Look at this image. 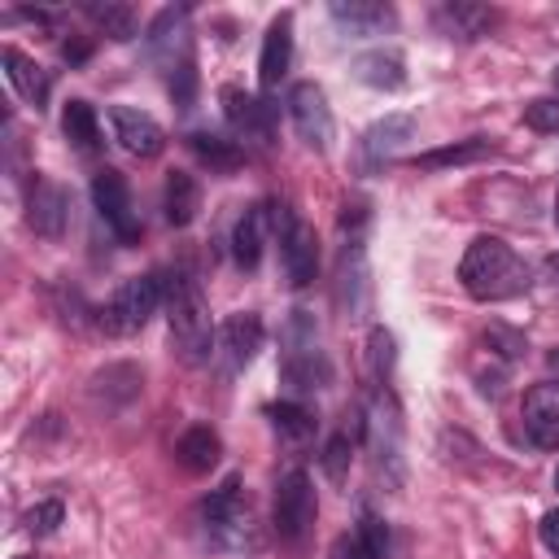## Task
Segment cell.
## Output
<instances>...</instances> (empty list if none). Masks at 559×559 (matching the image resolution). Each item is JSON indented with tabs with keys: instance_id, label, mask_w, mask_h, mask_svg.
<instances>
[{
	"instance_id": "6da1fadb",
	"label": "cell",
	"mask_w": 559,
	"mask_h": 559,
	"mask_svg": "<svg viewBox=\"0 0 559 559\" xmlns=\"http://www.w3.org/2000/svg\"><path fill=\"white\" fill-rule=\"evenodd\" d=\"M459 280L476 301H507V297L528 293L533 284L524 258L502 236H476L459 262Z\"/></svg>"
},
{
	"instance_id": "7a4b0ae2",
	"label": "cell",
	"mask_w": 559,
	"mask_h": 559,
	"mask_svg": "<svg viewBox=\"0 0 559 559\" xmlns=\"http://www.w3.org/2000/svg\"><path fill=\"white\" fill-rule=\"evenodd\" d=\"M166 323H170L175 354L188 367H205L214 354V323H210V306H205L197 280H188V275L166 280Z\"/></svg>"
},
{
	"instance_id": "3957f363",
	"label": "cell",
	"mask_w": 559,
	"mask_h": 559,
	"mask_svg": "<svg viewBox=\"0 0 559 559\" xmlns=\"http://www.w3.org/2000/svg\"><path fill=\"white\" fill-rule=\"evenodd\" d=\"M162 301H166V280L162 275H135V280L118 284V293L96 310V323L109 336H135L157 314Z\"/></svg>"
},
{
	"instance_id": "277c9868",
	"label": "cell",
	"mask_w": 559,
	"mask_h": 559,
	"mask_svg": "<svg viewBox=\"0 0 559 559\" xmlns=\"http://www.w3.org/2000/svg\"><path fill=\"white\" fill-rule=\"evenodd\" d=\"M271 223L280 231V262H284V275L293 288H306L319 271V240H314V227L301 223L288 205H271Z\"/></svg>"
},
{
	"instance_id": "5b68a950",
	"label": "cell",
	"mask_w": 559,
	"mask_h": 559,
	"mask_svg": "<svg viewBox=\"0 0 559 559\" xmlns=\"http://www.w3.org/2000/svg\"><path fill=\"white\" fill-rule=\"evenodd\" d=\"M201 515H205V528L218 546H249L253 533H249V502H245V489H240V476H227L205 502H201Z\"/></svg>"
},
{
	"instance_id": "8992f818",
	"label": "cell",
	"mask_w": 559,
	"mask_h": 559,
	"mask_svg": "<svg viewBox=\"0 0 559 559\" xmlns=\"http://www.w3.org/2000/svg\"><path fill=\"white\" fill-rule=\"evenodd\" d=\"M314 515H319V502H314L310 476L301 467L284 472L280 485H275V533H280V542H293L297 546L310 533Z\"/></svg>"
},
{
	"instance_id": "52a82bcc",
	"label": "cell",
	"mask_w": 559,
	"mask_h": 559,
	"mask_svg": "<svg viewBox=\"0 0 559 559\" xmlns=\"http://www.w3.org/2000/svg\"><path fill=\"white\" fill-rule=\"evenodd\" d=\"M92 201H96V210H100V218L114 227V236L122 240V245H135L140 240V214H135V201H131V188H127V179L118 175V170H96V179H92Z\"/></svg>"
},
{
	"instance_id": "ba28073f",
	"label": "cell",
	"mask_w": 559,
	"mask_h": 559,
	"mask_svg": "<svg viewBox=\"0 0 559 559\" xmlns=\"http://www.w3.org/2000/svg\"><path fill=\"white\" fill-rule=\"evenodd\" d=\"M288 118L314 153L332 148V109H328V96L319 83H293L288 87Z\"/></svg>"
},
{
	"instance_id": "9c48e42d",
	"label": "cell",
	"mask_w": 559,
	"mask_h": 559,
	"mask_svg": "<svg viewBox=\"0 0 559 559\" xmlns=\"http://www.w3.org/2000/svg\"><path fill=\"white\" fill-rule=\"evenodd\" d=\"M144 44H148V57H153V61H157L166 74H175L179 66H188V61H192L188 9H183V4H179V9H162V13L153 17V26H148Z\"/></svg>"
},
{
	"instance_id": "30bf717a",
	"label": "cell",
	"mask_w": 559,
	"mask_h": 559,
	"mask_svg": "<svg viewBox=\"0 0 559 559\" xmlns=\"http://www.w3.org/2000/svg\"><path fill=\"white\" fill-rule=\"evenodd\" d=\"M362 428H367V441H371L376 463H380V467L389 463L393 476H397V467H402V415H397V402L389 397V389L371 397Z\"/></svg>"
},
{
	"instance_id": "8fae6325",
	"label": "cell",
	"mask_w": 559,
	"mask_h": 559,
	"mask_svg": "<svg viewBox=\"0 0 559 559\" xmlns=\"http://www.w3.org/2000/svg\"><path fill=\"white\" fill-rule=\"evenodd\" d=\"M218 100H223V114H227V122H231V131H236L240 140L271 144V105H266L262 96H253V92L227 83V87L218 92Z\"/></svg>"
},
{
	"instance_id": "7c38bea8",
	"label": "cell",
	"mask_w": 559,
	"mask_h": 559,
	"mask_svg": "<svg viewBox=\"0 0 559 559\" xmlns=\"http://www.w3.org/2000/svg\"><path fill=\"white\" fill-rule=\"evenodd\" d=\"M524 432L542 450H559V380H542L524 393Z\"/></svg>"
},
{
	"instance_id": "4fadbf2b",
	"label": "cell",
	"mask_w": 559,
	"mask_h": 559,
	"mask_svg": "<svg viewBox=\"0 0 559 559\" xmlns=\"http://www.w3.org/2000/svg\"><path fill=\"white\" fill-rule=\"evenodd\" d=\"M109 127H114V140L127 153H135V157H157L166 148L162 122L148 118V114H140V109H131V105H114L109 109Z\"/></svg>"
},
{
	"instance_id": "5bb4252c",
	"label": "cell",
	"mask_w": 559,
	"mask_h": 559,
	"mask_svg": "<svg viewBox=\"0 0 559 559\" xmlns=\"http://www.w3.org/2000/svg\"><path fill=\"white\" fill-rule=\"evenodd\" d=\"M66 205H70V201H66V188H57V183L44 179V175L31 179V192H26V218H31V227H35L39 236L57 240V236L66 231V218H70Z\"/></svg>"
},
{
	"instance_id": "9a60e30c",
	"label": "cell",
	"mask_w": 559,
	"mask_h": 559,
	"mask_svg": "<svg viewBox=\"0 0 559 559\" xmlns=\"http://www.w3.org/2000/svg\"><path fill=\"white\" fill-rule=\"evenodd\" d=\"M328 376H332V367H328L319 341H314V345H284L280 380H284L293 393H314V389L328 384Z\"/></svg>"
},
{
	"instance_id": "2e32d148",
	"label": "cell",
	"mask_w": 559,
	"mask_h": 559,
	"mask_svg": "<svg viewBox=\"0 0 559 559\" xmlns=\"http://www.w3.org/2000/svg\"><path fill=\"white\" fill-rule=\"evenodd\" d=\"M288 61H293V13H280L266 26L262 57H258V83H262V92H275L280 87V79L288 74Z\"/></svg>"
},
{
	"instance_id": "e0dca14e",
	"label": "cell",
	"mask_w": 559,
	"mask_h": 559,
	"mask_svg": "<svg viewBox=\"0 0 559 559\" xmlns=\"http://www.w3.org/2000/svg\"><path fill=\"white\" fill-rule=\"evenodd\" d=\"M332 22L349 35V39H367L393 26V9L380 0H332Z\"/></svg>"
},
{
	"instance_id": "ac0fdd59",
	"label": "cell",
	"mask_w": 559,
	"mask_h": 559,
	"mask_svg": "<svg viewBox=\"0 0 559 559\" xmlns=\"http://www.w3.org/2000/svg\"><path fill=\"white\" fill-rule=\"evenodd\" d=\"M266 227H275V223H271V205H266V201L249 205V210H245V214L236 218V227H231V253H236V266L253 271V266L262 262Z\"/></svg>"
},
{
	"instance_id": "d6986e66",
	"label": "cell",
	"mask_w": 559,
	"mask_h": 559,
	"mask_svg": "<svg viewBox=\"0 0 559 559\" xmlns=\"http://www.w3.org/2000/svg\"><path fill=\"white\" fill-rule=\"evenodd\" d=\"M411 131H415V122L406 118V114H389V118H380V122H371L367 127V135H362V166L367 170H376V166H384L406 140H411Z\"/></svg>"
},
{
	"instance_id": "ffe728a7",
	"label": "cell",
	"mask_w": 559,
	"mask_h": 559,
	"mask_svg": "<svg viewBox=\"0 0 559 559\" xmlns=\"http://www.w3.org/2000/svg\"><path fill=\"white\" fill-rule=\"evenodd\" d=\"M262 336H266V328H262V319H258L253 310H236V314H227L223 328H218V341H223L231 367L253 362V354L262 349Z\"/></svg>"
},
{
	"instance_id": "44dd1931",
	"label": "cell",
	"mask_w": 559,
	"mask_h": 559,
	"mask_svg": "<svg viewBox=\"0 0 559 559\" xmlns=\"http://www.w3.org/2000/svg\"><path fill=\"white\" fill-rule=\"evenodd\" d=\"M336 301L345 306V314H362L367 306V253L362 245H345L341 253V284H336Z\"/></svg>"
},
{
	"instance_id": "7402d4cb",
	"label": "cell",
	"mask_w": 559,
	"mask_h": 559,
	"mask_svg": "<svg viewBox=\"0 0 559 559\" xmlns=\"http://www.w3.org/2000/svg\"><path fill=\"white\" fill-rule=\"evenodd\" d=\"M4 74H9L13 92H17L26 105L44 109V100H48V70H44V66H35V61H31L26 52H17V48H4Z\"/></svg>"
},
{
	"instance_id": "603a6c76",
	"label": "cell",
	"mask_w": 559,
	"mask_h": 559,
	"mask_svg": "<svg viewBox=\"0 0 559 559\" xmlns=\"http://www.w3.org/2000/svg\"><path fill=\"white\" fill-rule=\"evenodd\" d=\"M218 454H223V441H218V432L214 428H205V424H192L179 441H175V459H179V467L183 472H210L214 463H218Z\"/></svg>"
},
{
	"instance_id": "cb8c5ba5",
	"label": "cell",
	"mask_w": 559,
	"mask_h": 559,
	"mask_svg": "<svg viewBox=\"0 0 559 559\" xmlns=\"http://www.w3.org/2000/svg\"><path fill=\"white\" fill-rule=\"evenodd\" d=\"M188 148L201 166H210V175H231L240 162H245V148L227 135H214V131H192L188 135Z\"/></svg>"
},
{
	"instance_id": "d4e9b609",
	"label": "cell",
	"mask_w": 559,
	"mask_h": 559,
	"mask_svg": "<svg viewBox=\"0 0 559 559\" xmlns=\"http://www.w3.org/2000/svg\"><path fill=\"white\" fill-rule=\"evenodd\" d=\"M354 74H358L367 87L393 92V87L406 83V61H402L397 48H376V52H362V57L354 61Z\"/></svg>"
},
{
	"instance_id": "484cf974",
	"label": "cell",
	"mask_w": 559,
	"mask_h": 559,
	"mask_svg": "<svg viewBox=\"0 0 559 559\" xmlns=\"http://www.w3.org/2000/svg\"><path fill=\"white\" fill-rule=\"evenodd\" d=\"M432 22H437L441 35H450V39H480V35L489 31L493 13H489L485 4H441V9L432 13Z\"/></svg>"
},
{
	"instance_id": "4316f807",
	"label": "cell",
	"mask_w": 559,
	"mask_h": 559,
	"mask_svg": "<svg viewBox=\"0 0 559 559\" xmlns=\"http://www.w3.org/2000/svg\"><path fill=\"white\" fill-rule=\"evenodd\" d=\"M61 131L66 140L79 148V153H96L100 148V122H96V109L87 100H66L61 109Z\"/></svg>"
},
{
	"instance_id": "83f0119b",
	"label": "cell",
	"mask_w": 559,
	"mask_h": 559,
	"mask_svg": "<svg viewBox=\"0 0 559 559\" xmlns=\"http://www.w3.org/2000/svg\"><path fill=\"white\" fill-rule=\"evenodd\" d=\"M197 210H201V183L188 170H170V179H166V218L175 227H188L197 218Z\"/></svg>"
},
{
	"instance_id": "f1b7e54d",
	"label": "cell",
	"mask_w": 559,
	"mask_h": 559,
	"mask_svg": "<svg viewBox=\"0 0 559 559\" xmlns=\"http://www.w3.org/2000/svg\"><path fill=\"white\" fill-rule=\"evenodd\" d=\"M489 153V140H463V144H445V148H432V153H419L415 166L419 170H441V166H467V162H480Z\"/></svg>"
},
{
	"instance_id": "f546056e",
	"label": "cell",
	"mask_w": 559,
	"mask_h": 559,
	"mask_svg": "<svg viewBox=\"0 0 559 559\" xmlns=\"http://www.w3.org/2000/svg\"><path fill=\"white\" fill-rule=\"evenodd\" d=\"M266 419L284 441H306L314 432V415L301 402H275V406H266Z\"/></svg>"
},
{
	"instance_id": "4dcf8cb0",
	"label": "cell",
	"mask_w": 559,
	"mask_h": 559,
	"mask_svg": "<svg viewBox=\"0 0 559 559\" xmlns=\"http://www.w3.org/2000/svg\"><path fill=\"white\" fill-rule=\"evenodd\" d=\"M83 13L96 22V31H105L109 39H135V13L127 9V4H83Z\"/></svg>"
},
{
	"instance_id": "1f68e13d",
	"label": "cell",
	"mask_w": 559,
	"mask_h": 559,
	"mask_svg": "<svg viewBox=\"0 0 559 559\" xmlns=\"http://www.w3.org/2000/svg\"><path fill=\"white\" fill-rule=\"evenodd\" d=\"M349 459H354V441H349V432H336V437H328V445H323V454H319V463H323V476L341 485V480L349 476Z\"/></svg>"
},
{
	"instance_id": "d6a6232c",
	"label": "cell",
	"mask_w": 559,
	"mask_h": 559,
	"mask_svg": "<svg viewBox=\"0 0 559 559\" xmlns=\"http://www.w3.org/2000/svg\"><path fill=\"white\" fill-rule=\"evenodd\" d=\"M66 520V507L57 502V498H48V502H35L26 515H22V524H26V533L31 537H48V533H57V524Z\"/></svg>"
},
{
	"instance_id": "836d02e7",
	"label": "cell",
	"mask_w": 559,
	"mask_h": 559,
	"mask_svg": "<svg viewBox=\"0 0 559 559\" xmlns=\"http://www.w3.org/2000/svg\"><path fill=\"white\" fill-rule=\"evenodd\" d=\"M367 358H371V376L384 384L389 380V367H393V336L384 328H371L367 336Z\"/></svg>"
},
{
	"instance_id": "e575fe53",
	"label": "cell",
	"mask_w": 559,
	"mask_h": 559,
	"mask_svg": "<svg viewBox=\"0 0 559 559\" xmlns=\"http://www.w3.org/2000/svg\"><path fill=\"white\" fill-rule=\"evenodd\" d=\"M358 537H362V546H367V555H371V559H389V528H384V520H380V515L362 511Z\"/></svg>"
},
{
	"instance_id": "d590c367",
	"label": "cell",
	"mask_w": 559,
	"mask_h": 559,
	"mask_svg": "<svg viewBox=\"0 0 559 559\" xmlns=\"http://www.w3.org/2000/svg\"><path fill=\"white\" fill-rule=\"evenodd\" d=\"M524 122L533 131H559V100H528L524 105Z\"/></svg>"
},
{
	"instance_id": "8d00e7d4",
	"label": "cell",
	"mask_w": 559,
	"mask_h": 559,
	"mask_svg": "<svg viewBox=\"0 0 559 559\" xmlns=\"http://www.w3.org/2000/svg\"><path fill=\"white\" fill-rule=\"evenodd\" d=\"M170 79V96H175V105L179 109H192V92H197V66L188 61V66H179L175 74H166Z\"/></svg>"
},
{
	"instance_id": "74e56055",
	"label": "cell",
	"mask_w": 559,
	"mask_h": 559,
	"mask_svg": "<svg viewBox=\"0 0 559 559\" xmlns=\"http://www.w3.org/2000/svg\"><path fill=\"white\" fill-rule=\"evenodd\" d=\"M485 345H489V354H502V358H515L524 349V341L515 332H507V328H489L485 332Z\"/></svg>"
},
{
	"instance_id": "f35d334b",
	"label": "cell",
	"mask_w": 559,
	"mask_h": 559,
	"mask_svg": "<svg viewBox=\"0 0 559 559\" xmlns=\"http://www.w3.org/2000/svg\"><path fill=\"white\" fill-rule=\"evenodd\" d=\"M328 559H371V555H367V546H362V537H358V533H341V537L332 542Z\"/></svg>"
},
{
	"instance_id": "ab89813d",
	"label": "cell",
	"mask_w": 559,
	"mask_h": 559,
	"mask_svg": "<svg viewBox=\"0 0 559 559\" xmlns=\"http://www.w3.org/2000/svg\"><path fill=\"white\" fill-rule=\"evenodd\" d=\"M542 542H546V550L559 559V511H546V515H542Z\"/></svg>"
},
{
	"instance_id": "60d3db41",
	"label": "cell",
	"mask_w": 559,
	"mask_h": 559,
	"mask_svg": "<svg viewBox=\"0 0 559 559\" xmlns=\"http://www.w3.org/2000/svg\"><path fill=\"white\" fill-rule=\"evenodd\" d=\"M542 275H546V280H550L555 288H559V253H550V258L542 262Z\"/></svg>"
},
{
	"instance_id": "b9f144b4",
	"label": "cell",
	"mask_w": 559,
	"mask_h": 559,
	"mask_svg": "<svg viewBox=\"0 0 559 559\" xmlns=\"http://www.w3.org/2000/svg\"><path fill=\"white\" fill-rule=\"evenodd\" d=\"M61 52H66V61H83V57H87V44L79 39V44H66Z\"/></svg>"
},
{
	"instance_id": "7bdbcfd3",
	"label": "cell",
	"mask_w": 559,
	"mask_h": 559,
	"mask_svg": "<svg viewBox=\"0 0 559 559\" xmlns=\"http://www.w3.org/2000/svg\"><path fill=\"white\" fill-rule=\"evenodd\" d=\"M555 489H559V467H555Z\"/></svg>"
},
{
	"instance_id": "ee69618b",
	"label": "cell",
	"mask_w": 559,
	"mask_h": 559,
	"mask_svg": "<svg viewBox=\"0 0 559 559\" xmlns=\"http://www.w3.org/2000/svg\"><path fill=\"white\" fill-rule=\"evenodd\" d=\"M555 87H559V66H555Z\"/></svg>"
},
{
	"instance_id": "f6af8a7d",
	"label": "cell",
	"mask_w": 559,
	"mask_h": 559,
	"mask_svg": "<svg viewBox=\"0 0 559 559\" xmlns=\"http://www.w3.org/2000/svg\"><path fill=\"white\" fill-rule=\"evenodd\" d=\"M555 223H559V201H555Z\"/></svg>"
},
{
	"instance_id": "bcb514c9",
	"label": "cell",
	"mask_w": 559,
	"mask_h": 559,
	"mask_svg": "<svg viewBox=\"0 0 559 559\" xmlns=\"http://www.w3.org/2000/svg\"><path fill=\"white\" fill-rule=\"evenodd\" d=\"M17 559H31V555H17Z\"/></svg>"
}]
</instances>
